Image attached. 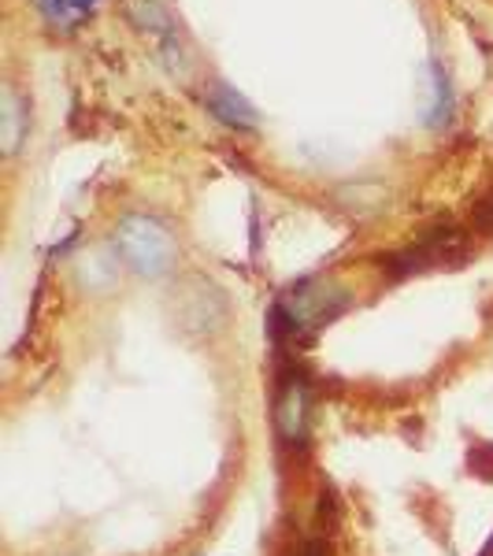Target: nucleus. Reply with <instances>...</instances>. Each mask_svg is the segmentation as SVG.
Instances as JSON below:
<instances>
[{
  "mask_svg": "<svg viewBox=\"0 0 493 556\" xmlns=\"http://www.w3.org/2000/svg\"><path fill=\"white\" fill-rule=\"evenodd\" d=\"M349 290L330 278H304L290 286L267 312V338L275 349L301 345L316 338L323 327H330L349 308Z\"/></svg>",
  "mask_w": 493,
  "mask_h": 556,
  "instance_id": "nucleus-1",
  "label": "nucleus"
},
{
  "mask_svg": "<svg viewBox=\"0 0 493 556\" xmlns=\"http://www.w3.org/2000/svg\"><path fill=\"white\" fill-rule=\"evenodd\" d=\"M112 245L123 264L141 278H164L178 264V241L156 215H123L112 230Z\"/></svg>",
  "mask_w": 493,
  "mask_h": 556,
  "instance_id": "nucleus-2",
  "label": "nucleus"
},
{
  "mask_svg": "<svg viewBox=\"0 0 493 556\" xmlns=\"http://www.w3.org/2000/svg\"><path fill=\"white\" fill-rule=\"evenodd\" d=\"M275 434H279L282 445L290 450H301L308 445V430H312V390L304 382V375H282L279 386H275Z\"/></svg>",
  "mask_w": 493,
  "mask_h": 556,
  "instance_id": "nucleus-3",
  "label": "nucleus"
},
{
  "mask_svg": "<svg viewBox=\"0 0 493 556\" xmlns=\"http://www.w3.org/2000/svg\"><path fill=\"white\" fill-rule=\"evenodd\" d=\"M464 253H468V245H464L460 230H456V227H434L430 235L419 238L416 245L393 253L387 260V271L393 278H408L416 271H430V267L445 264V260H460Z\"/></svg>",
  "mask_w": 493,
  "mask_h": 556,
  "instance_id": "nucleus-4",
  "label": "nucleus"
},
{
  "mask_svg": "<svg viewBox=\"0 0 493 556\" xmlns=\"http://www.w3.org/2000/svg\"><path fill=\"white\" fill-rule=\"evenodd\" d=\"M223 319H227V301H223V293L215 290L212 282H204V278H193L190 290L178 298V323H182L190 334H212V330L223 327Z\"/></svg>",
  "mask_w": 493,
  "mask_h": 556,
  "instance_id": "nucleus-5",
  "label": "nucleus"
},
{
  "mask_svg": "<svg viewBox=\"0 0 493 556\" xmlns=\"http://www.w3.org/2000/svg\"><path fill=\"white\" fill-rule=\"evenodd\" d=\"M204 101H208V112L223 123V127H230V130H256L260 127L256 108L227 83H212L208 93H204Z\"/></svg>",
  "mask_w": 493,
  "mask_h": 556,
  "instance_id": "nucleus-6",
  "label": "nucleus"
},
{
  "mask_svg": "<svg viewBox=\"0 0 493 556\" xmlns=\"http://www.w3.org/2000/svg\"><path fill=\"white\" fill-rule=\"evenodd\" d=\"M23 130H26V112L20 104V97L12 89H4V152L12 156L23 141Z\"/></svg>",
  "mask_w": 493,
  "mask_h": 556,
  "instance_id": "nucleus-7",
  "label": "nucleus"
},
{
  "mask_svg": "<svg viewBox=\"0 0 493 556\" xmlns=\"http://www.w3.org/2000/svg\"><path fill=\"white\" fill-rule=\"evenodd\" d=\"M34 4L41 8V15L56 26V30H71V26L83 20V8L67 4V0H34Z\"/></svg>",
  "mask_w": 493,
  "mask_h": 556,
  "instance_id": "nucleus-8",
  "label": "nucleus"
},
{
  "mask_svg": "<svg viewBox=\"0 0 493 556\" xmlns=\"http://www.w3.org/2000/svg\"><path fill=\"white\" fill-rule=\"evenodd\" d=\"M301 556H323V545H319V542H308V545L301 549Z\"/></svg>",
  "mask_w": 493,
  "mask_h": 556,
  "instance_id": "nucleus-9",
  "label": "nucleus"
},
{
  "mask_svg": "<svg viewBox=\"0 0 493 556\" xmlns=\"http://www.w3.org/2000/svg\"><path fill=\"white\" fill-rule=\"evenodd\" d=\"M86 4H93V0H75V8H83V12H86Z\"/></svg>",
  "mask_w": 493,
  "mask_h": 556,
  "instance_id": "nucleus-10",
  "label": "nucleus"
}]
</instances>
